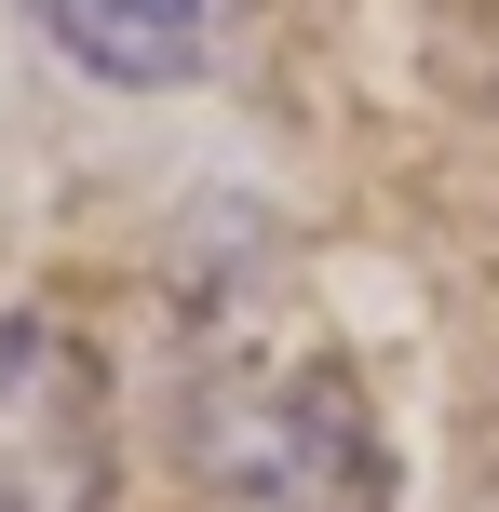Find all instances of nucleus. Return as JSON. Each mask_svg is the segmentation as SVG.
Here are the masks:
<instances>
[{"mask_svg":"<svg viewBox=\"0 0 499 512\" xmlns=\"http://www.w3.org/2000/svg\"><path fill=\"white\" fill-rule=\"evenodd\" d=\"M108 472H122V418H108L95 337L14 310L0 324V512H108Z\"/></svg>","mask_w":499,"mask_h":512,"instance_id":"f257e3e1","label":"nucleus"},{"mask_svg":"<svg viewBox=\"0 0 499 512\" xmlns=\"http://www.w3.org/2000/svg\"><path fill=\"white\" fill-rule=\"evenodd\" d=\"M27 27H41L68 68H95V81H189L203 68V41H216V0H27Z\"/></svg>","mask_w":499,"mask_h":512,"instance_id":"f03ea898","label":"nucleus"}]
</instances>
